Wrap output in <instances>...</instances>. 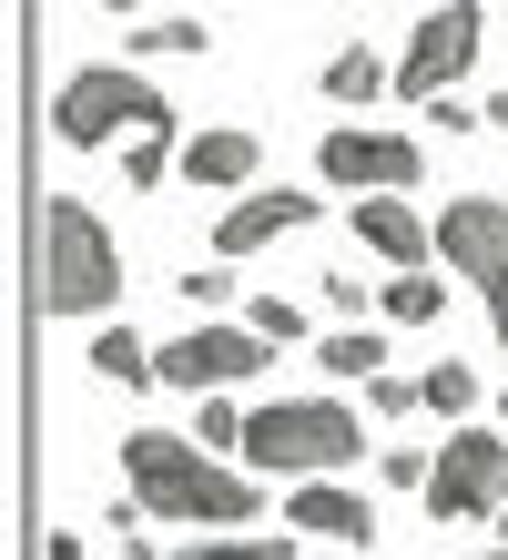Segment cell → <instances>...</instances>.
Masks as SVG:
<instances>
[{
	"label": "cell",
	"instance_id": "cell-1",
	"mask_svg": "<svg viewBox=\"0 0 508 560\" xmlns=\"http://www.w3.org/2000/svg\"><path fill=\"white\" fill-rule=\"evenodd\" d=\"M122 469H132V500H143L153 520H214V530L255 520V479H245V469H224L203 439H174V428H132V439H122Z\"/></svg>",
	"mask_w": 508,
	"mask_h": 560
},
{
	"label": "cell",
	"instance_id": "cell-2",
	"mask_svg": "<svg viewBox=\"0 0 508 560\" xmlns=\"http://www.w3.org/2000/svg\"><path fill=\"white\" fill-rule=\"evenodd\" d=\"M113 295H122L113 224H102L82 194H51V205H42V306L51 316H102Z\"/></svg>",
	"mask_w": 508,
	"mask_h": 560
},
{
	"label": "cell",
	"instance_id": "cell-3",
	"mask_svg": "<svg viewBox=\"0 0 508 560\" xmlns=\"http://www.w3.org/2000/svg\"><path fill=\"white\" fill-rule=\"evenodd\" d=\"M356 448H366V428L335 398H275L245 418V458L264 479H335V469H356Z\"/></svg>",
	"mask_w": 508,
	"mask_h": 560
},
{
	"label": "cell",
	"instance_id": "cell-4",
	"mask_svg": "<svg viewBox=\"0 0 508 560\" xmlns=\"http://www.w3.org/2000/svg\"><path fill=\"white\" fill-rule=\"evenodd\" d=\"M174 103L132 72V61H92V72L61 82V103H51V133L72 143V153H102L113 133H143V122H163Z\"/></svg>",
	"mask_w": 508,
	"mask_h": 560
},
{
	"label": "cell",
	"instance_id": "cell-5",
	"mask_svg": "<svg viewBox=\"0 0 508 560\" xmlns=\"http://www.w3.org/2000/svg\"><path fill=\"white\" fill-rule=\"evenodd\" d=\"M427 510L437 520H498L508 510V428H468L458 418V439H437Z\"/></svg>",
	"mask_w": 508,
	"mask_h": 560
},
{
	"label": "cell",
	"instance_id": "cell-6",
	"mask_svg": "<svg viewBox=\"0 0 508 560\" xmlns=\"http://www.w3.org/2000/svg\"><path fill=\"white\" fill-rule=\"evenodd\" d=\"M437 255L488 295V326L508 347V205H498V194H458V205L437 214Z\"/></svg>",
	"mask_w": 508,
	"mask_h": 560
},
{
	"label": "cell",
	"instance_id": "cell-7",
	"mask_svg": "<svg viewBox=\"0 0 508 560\" xmlns=\"http://www.w3.org/2000/svg\"><path fill=\"white\" fill-rule=\"evenodd\" d=\"M468 61H479V0H437V11L406 31V51H397V92L406 103H437Z\"/></svg>",
	"mask_w": 508,
	"mask_h": 560
},
{
	"label": "cell",
	"instance_id": "cell-8",
	"mask_svg": "<svg viewBox=\"0 0 508 560\" xmlns=\"http://www.w3.org/2000/svg\"><path fill=\"white\" fill-rule=\"evenodd\" d=\"M264 326H184L174 347H163V387H245V377H264Z\"/></svg>",
	"mask_w": 508,
	"mask_h": 560
},
{
	"label": "cell",
	"instance_id": "cell-9",
	"mask_svg": "<svg viewBox=\"0 0 508 560\" xmlns=\"http://www.w3.org/2000/svg\"><path fill=\"white\" fill-rule=\"evenodd\" d=\"M316 163H326V184H346V194H406L427 153H417V133H356V122H335L316 143Z\"/></svg>",
	"mask_w": 508,
	"mask_h": 560
},
{
	"label": "cell",
	"instance_id": "cell-10",
	"mask_svg": "<svg viewBox=\"0 0 508 560\" xmlns=\"http://www.w3.org/2000/svg\"><path fill=\"white\" fill-rule=\"evenodd\" d=\"M326 205H316V194H245V205H224V224H214V255H264V245H275V235H305V224H316Z\"/></svg>",
	"mask_w": 508,
	"mask_h": 560
},
{
	"label": "cell",
	"instance_id": "cell-11",
	"mask_svg": "<svg viewBox=\"0 0 508 560\" xmlns=\"http://www.w3.org/2000/svg\"><path fill=\"white\" fill-rule=\"evenodd\" d=\"M295 530L305 540H346V550H366V540H377V510H366L356 500V489H335V479H295Z\"/></svg>",
	"mask_w": 508,
	"mask_h": 560
},
{
	"label": "cell",
	"instance_id": "cell-12",
	"mask_svg": "<svg viewBox=\"0 0 508 560\" xmlns=\"http://www.w3.org/2000/svg\"><path fill=\"white\" fill-rule=\"evenodd\" d=\"M356 245L366 255H387V266H427V224H417V205H406V194H366L356 205Z\"/></svg>",
	"mask_w": 508,
	"mask_h": 560
},
{
	"label": "cell",
	"instance_id": "cell-13",
	"mask_svg": "<svg viewBox=\"0 0 508 560\" xmlns=\"http://www.w3.org/2000/svg\"><path fill=\"white\" fill-rule=\"evenodd\" d=\"M255 163H264L255 133H234V122H214V133H193V143H184V174H193V184H214V194L255 184Z\"/></svg>",
	"mask_w": 508,
	"mask_h": 560
},
{
	"label": "cell",
	"instance_id": "cell-14",
	"mask_svg": "<svg viewBox=\"0 0 508 560\" xmlns=\"http://www.w3.org/2000/svg\"><path fill=\"white\" fill-rule=\"evenodd\" d=\"M174 163H184V113H163V122H143V133H122V184H132V194H153Z\"/></svg>",
	"mask_w": 508,
	"mask_h": 560
},
{
	"label": "cell",
	"instance_id": "cell-15",
	"mask_svg": "<svg viewBox=\"0 0 508 560\" xmlns=\"http://www.w3.org/2000/svg\"><path fill=\"white\" fill-rule=\"evenodd\" d=\"M92 377L102 387H153L163 377V347H143L132 326H102V337H92Z\"/></svg>",
	"mask_w": 508,
	"mask_h": 560
},
{
	"label": "cell",
	"instance_id": "cell-16",
	"mask_svg": "<svg viewBox=\"0 0 508 560\" xmlns=\"http://www.w3.org/2000/svg\"><path fill=\"white\" fill-rule=\"evenodd\" d=\"M387 82H397V72H387V61L366 51V42H346V51L326 61V103H377Z\"/></svg>",
	"mask_w": 508,
	"mask_h": 560
},
{
	"label": "cell",
	"instance_id": "cell-17",
	"mask_svg": "<svg viewBox=\"0 0 508 560\" xmlns=\"http://www.w3.org/2000/svg\"><path fill=\"white\" fill-rule=\"evenodd\" d=\"M387 316L397 326H437V316H448V285H437L427 266H397L387 276Z\"/></svg>",
	"mask_w": 508,
	"mask_h": 560
},
{
	"label": "cell",
	"instance_id": "cell-18",
	"mask_svg": "<svg viewBox=\"0 0 508 560\" xmlns=\"http://www.w3.org/2000/svg\"><path fill=\"white\" fill-rule=\"evenodd\" d=\"M377 357H387V337H366V326H335V337L316 347V368H326V377H356V387H366V377H377Z\"/></svg>",
	"mask_w": 508,
	"mask_h": 560
},
{
	"label": "cell",
	"instance_id": "cell-19",
	"mask_svg": "<svg viewBox=\"0 0 508 560\" xmlns=\"http://www.w3.org/2000/svg\"><path fill=\"white\" fill-rule=\"evenodd\" d=\"M163 560H295V540H255V530H214V540H184Z\"/></svg>",
	"mask_w": 508,
	"mask_h": 560
},
{
	"label": "cell",
	"instance_id": "cell-20",
	"mask_svg": "<svg viewBox=\"0 0 508 560\" xmlns=\"http://www.w3.org/2000/svg\"><path fill=\"white\" fill-rule=\"evenodd\" d=\"M193 439H203V448H245V408H234L224 387H203V408H193Z\"/></svg>",
	"mask_w": 508,
	"mask_h": 560
},
{
	"label": "cell",
	"instance_id": "cell-21",
	"mask_svg": "<svg viewBox=\"0 0 508 560\" xmlns=\"http://www.w3.org/2000/svg\"><path fill=\"white\" fill-rule=\"evenodd\" d=\"M427 408L437 418H468V408H479V377H468L458 357H437V368H427Z\"/></svg>",
	"mask_w": 508,
	"mask_h": 560
},
{
	"label": "cell",
	"instance_id": "cell-22",
	"mask_svg": "<svg viewBox=\"0 0 508 560\" xmlns=\"http://www.w3.org/2000/svg\"><path fill=\"white\" fill-rule=\"evenodd\" d=\"M366 408H377V418H406V408H427V377H366Z\"/></svg>",
	"mask_w": 508,
	"mask_h": 560
},
{
	"label": "cell",
	"instance_id": "cell-23",
	"mask_svg": "<svg viewBox=\"0 0 508 560\" xmlns=\"http://www.w3.org/2000/svg\"><path fill=\"white\" fill-rule=\"evenodd\" d=\"M203 42H214L203 21H143L132 31V51H203Z\"/></svg>",
	"mask_w": 508,
	"mask_h": 560
},
{
	"label": "cell",
	"instance_id": "cell-24",
	"mask_svg": "<svg viewBox=\"0 0 508 560\" xmlns=\"http://www.w3.org/2000/svg\"><path fill=\"white\" fill-rule=\"evenodd\" d=\"M245 326H264L275 347H295V337H305V306H285V295H255V306H245Z\"/></svg>",
	"mask_w": 508,
	"mask_h": 560
},
{
	"label": "cell",
	"instance_id": "cell-25",
	"mask_svg": "<svg viewBox=\"0 0 508 560\" xmlns=\"http://www.w3.org/2000/svg\"><path fill=\"white\" fill-rule=\"evenodd\" d=\"M427 469H437L427 448H377V479H387V489H427Z\"/></svg>",
	"mask_w": 508,
	"mask_h": 560
},
{
	"label": "cell",
	"instance_id": "cell-26",
	"mask_svg": "<svg viewBox=\"0 0 508 560\" xmlns=\"http://www.w3.org/2000/svg\"><path fill=\"white\" fill-rule=\"evenodd\" d=\"M224 266H234V255H224ZM224 266H203V276H184V295H193V306H224V295H234V276Z\"/></svg>",
	"mask_w": 508,
	"mask_h": 560
},
{
	"label": "cell",
	"instance_id": "cell-27",
	"mask_svg": "<svg viewBox=\"0 0 508 560\" xmlns=\"http://www.w3.org/2000/svg\"><path fill=\"white\" fill-rule=\"evenodd\" d=\"M316 295H326V316H356V306H366V285H356V276H326Z\"/></svg>",
	"mask_w": 508,
	"mask_h": 560
},
{
	"label": "cell",
	"instance_id": "cell-28",
	"mask_svg": "<svg viewBox=\"0 0 508 560\" xmlns=\"http://www.w3.org/2000/svg\"><path fill=\"white\" fill-rule=\"evenodd\" d=\"M488 122H498V133H508V82H498V92H488Z\"/></svg>",
	"mask_w": 508,
	"mask_h": 560
},
{
	"label": "cell",
	"instance_id": "cell-29",
	"mask_svg": "<svg viewBox=\"0 0 508 560\" xmlns=\"http://www.w3.org/2000/svg\"><path fill=\"white\" fill-rule=\"evenodd\" d=\"M102 11H153V0H102Z\"/></svg>",
	"mask_w": 508,
	"mask_h": 560
},
{
	"label": "cell",
	"instance_id": "cell-30",
	"mask_svg": "<svg viewBox=\"0 0 508 560\" xmlns=\"http://www.w3.org/2000/svg\"><path fill=\"white\" fill-rule=\"evenodd\" d=\"M488 560H508V550H488Z\"/></svg>",
	"mask_w": 508,
	"mask_h": 560
},
{
	"label": "cell",
	"instance_id": "cell-31",
	"mask_svg": "<svg viewBox=\"0 0 508 560\" xmlns=\"http://www.w3.org/2000/svg\"><path fill=\"white\" fill-rule=\"evenodd\" d=\"M498 418H508V408H498Z\"/></svg>",
	"mask_w": 508,
	"mask_h": 560
}]
</instances>
